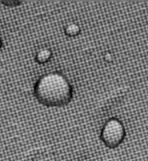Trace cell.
Masks as SVG:
<instances>
[{"instance_id": "cell-1", "label": "cell", "mask_w": 148, "mask_h": 161, "mask_svg": "<svg viewBox=\"0 0 148 161\" xmlns=\"http://www.w3.org/2000/svg\"><path fill=\"white\" fill-rule=\"evenodd\" d=\"M34 95L47 107H63L73 98L72 87L66 79L57 73L43 76L35 85Z\"/></svg>"}, {"instance_id": "cell-2", "label": "cell", "mask_w": 148, "mask_h": 161, "mask_svg": "<svg viewBox=\"0 0 148 161\" xmlns=\"http://www.w3.org/2000/svg\"><path fill=\"white\" fill-rule=\"evenodd\" d=\"M125 129L122 124L116 120L112 119L108 121L101 132V139L104 144L109 148L118 147L124 140Z\"/></svg>"}, {"instance_id": "cell-3", "label": "cell", "mask_w": 148, "mask_h": 161, "mask_svg": "<svg viewBox=\"0 0 148 161\" xmlns=\"http://www.w3.org/2000/svg\"><path fill=\"white\" fill-rule=\"evenodd\" d=\"M51 51L47 50V49H44V50H41L38 53L37 56H36V61L40 63V64H43V63H45L47 62L50 58H51Z\"/></svg>"}, {"instance_id": "cell-4", "label": "cell", "mask_w": 148, "mask_h": 161, "mask_svg": "<svg viewBox=\"0 0 148 161\" xmlns=\"http://www.w3.org/2000/svg\"><path fill=\"white\" fill-rule=\"evenodd\" d=\"M79 32V28L77 25L72 24L66 26V33L68 36H76Z\"/></svg>"}, {"instance_id": "cell-5", "label": "cell", "mask_w": 148, "mask_h": 161, "mask_svg": "<svg viewBox=\"0 0 148 161\" xmlns=\"http://www.w3.org/2000/svg\"><path fill=\"white\" fill-rule=\"evenodd\" d=\"M1 46H2V42H1V40H0V48H1Z\"/></svg>"}]
</instances>
